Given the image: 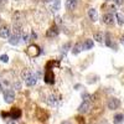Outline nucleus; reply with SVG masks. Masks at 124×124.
I'll return each mask as SVG.
<instances>
[{"label":"nucleus","mask_w":124,"mask_h":124,"mask_svg":"<svg viewBox=\"0 0 124 124\" xmlns=\"http://www.w3.org/2000/svg\"><path fill=\"white\" fill-rule=\"evenodd\" d=\"M21 76H23V79L25 81L26 86L32 87V86L36 85V82H37V76H36L31 70H25V71H23Z\"/></svg>","instance_id":"1"},{"label":"nucleus","mask_w":124,"mask_h":124,"mask_svg":"<svg viewBox=\"0 0 124 124\" xmlns=\"http://www.w3.org/2000/svg\"><path fill=\"white\" fill-rule=\"evenodd\" d=\"M61 102H62V98H61L60 94H57V93H51L47 97V103L51 107H58L61 104Z\"/></svg>","instance_id":"2"},{"label":"nucleus","mask_w":124,"mask_h":124,"mask_svg":"<svg viewBox=\"0 0 124 124\" xmlns=\"http://www.w3.org/2000/svg\"><path fill=\"white\" fill-rule=\"evenodd\" d=\"M3 96H4V99H5L6 103H13L15 101V91L11 89V88L4 89L3 91Z\"/></svg>","instance_id":"3"},{"label":"nucleus","mask_w":124,"mask_h":124,"mask_svg":"<svg viewBox=\"0 0 124 124\" xmlns=\"http://www.w3.org/2000/svg\"><path fill=\"white\" fill-rule=\"evenodd\" d=\"M107 107L108 109L110 110H114V109H118L120 107V101L118 98H114V97H112L108 99V103H107Z\"/></svg>","instance_id":"4"},{"label":"nucleus","mask_w":124,"mask_h":124,"mask_svg":"<svg viewBox=\"0 0 124 124\" xmlns=\"http://www.w3.org/2000/svg\"><path fill=\"white\" fill-rule=\"evenodd\" d=\"M44 79H45V82L47 85H54L55 83V73H54V71L52 70H46Z\"/></svg>","instance_id":"5"},{"label":"nucleus","mask_w":124,"mask_h":124,"mask_svg":"<svg viewBox=\"0 0 124 124\" xmlns=\"http://www.w3.org/2000/svg\"><path fill=\"white\" fill-rule=\"evenodd\" d=\"M27 54L31 56V57H36V56H39L40 54H41V50H40V47L37 46V45H31V46H29V48H27Z\"/></svg>","instance_id":"6"},{"label":"nucleus","mask_w":124,"mask_h":124,"mask_svg":"<svg viewBox=\"0 0 124 124\" xmlns=\"http://www.w3.org/2000/svg\"><path fill=\"white\" fill-rule=\"evenodd\" d=\"M91 109V103L88 101H83L81 103V104L78 106V112L81 113V114H85V113H88Z\"/></svg>","instance_id":"7"},{"label":"nucleus","mask_w":124,"mask_h":124,"mask_svg":"<svg viewBox=\"0 0 124 124\" xmlns=\"http://www.w3.org/2000/svg\"><path fill=\"white\" fill-rule=\"evenodd\" d=\"M46 3L48 5V9L54 13H56L60 9V0H46Z\"/></svg>","instance_id":"8"},{"label":"nucleus","mask_w":124,"mask_h":124,"mask_svg":"<svg viewBox=\"0 0 124 124\" xmlns=\"http://www.w3.org/2000/svg\"><path fill=\"white\" fill-rule=\"evenodd\" d=\"M58 34H60V30H58V26H56V25L51 26V27L46 31V36H47V37H56Z\"/></svg>","instance_id":"9"},{"label":"nucleus","mask_w":124,"mask_h":124,"mask_svg":"<svg viewBox=\"0 0 124 124\" xmlns=\"http://www.w3.org/2000/svg\"><path fill=\"white\" fill-rule=\"evenodd\" d=\"M9 116H10V119L11 120H16L21 117V109L19 108H13L9 112Z\"/></svg>","instance_id":"10"},{"label":"nucleus","mask_w":124,"mask_h":124,"mask_svg":"<svg viewBox=\"0 0 124 124\" xmlns=\"http://www.w3.org/2000/svg\"><path fill=\"white\" fill-rule=\"evenodd\" d=\"M102 20H103V23H104L106 25H113L114 24V16H113V14H110V13L104 14L103 17H102Z\"/></svg>","instance_id":"11"},{"label":"nucleus","mask_w":124,"mask_h":124,"mask_svg":"<svg viewBox=\"0 0 124 124\" xmlns=\"http://www.w3.org/2000/svg\"><path fill=\"white\" fill-rule=\"evenodd\" d=\"M10 36V27L9 26H1L0 27V37L3 39H8Z\"/></svg>","instance_id":"12"},{"label":"nucleus","mask_w":124,"mask_h":124,"mask_svg":"<svg viewBox=\"0 0 124 124\" xmlns=\"http://www.w3.org/2000/svg\"><path fill=\"white\" fill-rule=\"evenodd\" d=\"M88 16H89V19L92 20V21H97V20H98V13H97V10L91 8L88 10Z\"/></svg>","instance_id":"13"},{"label":"nucleus","mask_w":124,"mask_h":124,"mask_svg":"<svg viewBox=\"0 0 124 124\" xmlns=\"http://www.w3.org/2000/svg\"><path fill=\"white\" fill-rule=\"evenodd\" d=\"M20 41V35H16V34H13L11 36H9V44L10 45H17Z\"/></svg>","instance_id":"14"},{"label":"nucleus","mask_w":124,"mask_h":124,"mask_svg":"<svg viewBox=\"0 0 124 124\" xmlns=\"http://www.w3.org/2000/svg\"><path fill=\"white\" fill-rule=\"evenodd\" d=\"M77 6V0H66V9L67 10H75Z\"/></svg>","instance_id":"15"},{"label":"nucleus","mask_w":124,"mask_h":124,"mask_svg":"<svg viewBox=\"0 0 124 124\" xmlns=\"http://www.w3.org/2000/svg\"><path fill=\"white\" fill-rule=\"evenodd\" d=\"M82 45H83V50H91L93 46H94V42H93V40L88 39V40H86Z\"/></svg>","instance_id":"16"},{"label":"nucleus","mask_w":124,"mask_h":124,"mask_svg":"<svg viewBox=\"0 0 124 124\" xmlns=\"http://www.w3.org/2000/svg\"><path fill=\"white\" fill-rule=\"evenodd\" d=\"M70 48H71V44L70 42H67V44H65L63 46H62L61 47V57H65Z\"/></svg>","instance_id":"17"},{"label":"nucleus","mask_w":124,"mask_h":124,"mask_svg":"<svg viewBox=\"0 0 124 124\" xmlns=\"http://www.w3.org/2000/svg\"><path fill=\"white\" fill-rule=\"evenodd\" d=\"M82 50H83V45H82L81 42H78V44H76V45H75L73 50H72V54H73V55H77V54H79V52H81Z\"/></svg>","instance_id":"18"},{"label":"nucleus","mask_w":124,"mask_h":124,"mask_svg":"<svg viewBox=\"0 0 124 124\" xmlns=\"http://www.w3.org/2000/svg\"><path fill=\"white\" fill-rule=\"evenodd\" d=\"M20 40H23V42H29V41L31 40L30 39V34L29 32H26V31H23L21 32V35H20Z\"/></svg>","instance_id":"19"},{"label":"nucleus","mask_w":124,"mask_h":124,"mask_svg":"<svg viewBox=\"0 0 124 124\" xmlns=\"http://www.w3.org/2000/svg\"><path fill=\"white\" fill-rule=\"evenodd\" d=\"M116 19H117V23L119 25H124V15L122 13H117L116 14Z\"/></svg>","instance_id":"20"},{"label":"nucleus","mask_w":124,"mask_h":124,"mask_svg":"<svg viewBox=\"0 0 124 124\" xmlns=\"http://www.w3.org/2000/svg\"><path fill=\"white\" fill-rule=\"evenodd\" d=\"M93 39H94L96 41H98V42H103L104 36H103L102 32H94V35H93Z\"/></svg>","instance_id":"21"},{"label":"nucleus","mask_w":124,"mask_h":124,"mask_svg":"<svg viewBox=\"0 0 124 124\" xmlns=\"http://www.w3.org/2000/svg\"><path fill=\"white\" fill-rule=\"evenodd\" d=\"M123 119H124V116L122 114V113H118V114L114 116V123L116 124H120L123 122Z\"/></svg>","instance_id":"22"},{"label":"nucleus","mask_w":124,"mask_h":124,"mask_svg":"<svg viewBox=\"0 0 124 124\" xmlns=\"http://www.w3.org/2000/svg\"><path fill=\"white\" fill-rule=\"evenodd\" d=\"M0 60H1V62H4V63H8L9 62V56L8 55H1L0 56Z\"/></svg>","instance_id":"23"},{"label":"nucleus","mask_w":124,"mask_h":124,"mask_svg":"<svg viewBox=\"0 0 124 124\" xmlns=\"http://www.w3.org/2000/svg\"><path fill=\"white\" fill-rule=\"evenodd\" d=\"M55 23H56V26H57V25H60V24H62V17L57 15V16L55 17Z\"/></svg>","instance_id":"24"},{"label":"nucleus","mask_w":124,"mask_h":124,"mask_svg":"<svg viewBox=\"0 0 124 124\" xmlns=\"http://www.w3.org/2000/svg\"><path fill=\"white\" fill-rule=\"evenodd\" d=\"M14 88L15 89H20V88H21V83H20L19 81H16L15 83H14Z\"/></svg>","instance_id":"25"},{"label":"nucleus","mask_w":124,"mask_h":124,"mask_svg":"<svg viewBox=\"0 0 124 124\" xmlns=\"http://www.w3.org/2000/svg\"><path fill=\"white\" fill-rule=\"evenodd\" d=\"M6 124H19V122H17V120H11V119H10L9 122H6Z\"/></svg>","instance_id":"26"},{"label":"nucleus","mask_w":124,"mask_h":124,"mask_svg":"<svg viewBox=\"0 0 124 124\" xmlns=\"http://www.w3.org/2000/svg\"><path fill=\"white\" fill-rule=\"evenodd\" d=\"M113 1H114L117 5H122L123 4V1H124V0H113Z\"/></svg>","instance_id":"27"},{"label":"nucleus","mask_w":124,"mask_h":124,"mask_svg":"<svg viewBox=\"0 0 124 124\" xmlns=\"http://www.w3.org/2000/svg\"><path fill=\"white\" fill-rule=\"evenodd\" d=\"M61 124H73V122H71V120H65V122H62Z\"/></svg>","instance_id":"28"},{"label":"nucleus","mask_w":124,"mask_h":124,"mask_svg":"<svg viewBox=\"0 0 124 124\" xmlns=\"http://www.w3.org/2000/svg\"><path fill=\"white\" fill-rule=\"evenodd\" d=\"M120 44H122V45L124 46V35H123V36L120 37Z\"/></svg>","instance_id":"29"},{"label":"nucleus","mask_w":124,"mask_h":124,"mask_svg":"<svg viewBox=\"0 0 124 124\" xmlns=\"http://www.w3.org/2000/svg\"><path fill=\"white\" fill-rule=\"evenodd\" d=\"M6 3V0H0V5H3V4H5Z\"/></svg>","instance_id":"30"},{"label":"nucleus","mask_w":124,"mask_h":124,"mask_svg":"<svg viewBox=\"0 0 124 124\" xmlns=\"http://www.w3.org/2000/svg\"><path fill=\"white\" fill-rule=\"evenodd\" d=\"M3 89V85H1V82H0V91Z\"/></svg>","instance_id":"31"},{"label":"nucleus","mask_w":124,"mask_h":124,"mask_svg":"<svg viewBox=\"0 0 124 124\" xmlns=\"http://www.w3.org/2000/svg\"><path fill=\"white\" fill-rule=\"evenodd\" d=\"M0 23H1V20H0Z\"/></svg>","instance_id":"32"}]
</instances>
